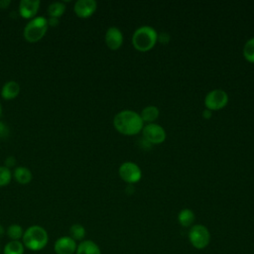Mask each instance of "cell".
I'll use <instances>...</instances> for the list:
<instances>
[{
  "mask_svg": "<svg viewBox=\"0 0 254 254\" xmlns=\"http://www.w3.org/2000/svg\"><path fill=\"white\" fill-rule=\"evenodd\" d=\"M113 126L120 134L133 136L142 131L144 122L139 113L134 110L125 109L114 116Z\"/></svg>",
  "mask_w": 254,
  "mask_h": 254,
  "instance_id": "cell-1",
  "label": "cell"
},
{
  "mask_svg": "<svg viewBox=\"0 0 254 254\" xmlns=\"http://www.w3.org/2000/svg\"><path fill=\"white\" fill-rule=\"evenodd\" d=\"M49 242V234L47 230L40 225H32L28 227L23 234L22 243L25 248L31 251H40L44 249Z\"/></svg>",
  "mask_w": 254,
  "mask_h": 254,
  "instance_id": "cell-2",
  "label": "cell"
},
{
  "mask_svg": "<svg viewBox=\"0 0 254 254\" xmlns=\"http://www.w3.org/2000/svg\"><path fill=\"white\" fill-rule=\"evenodd\" d=\"M158 42L157 31L150 26H142L135 30L132 36L133 47L139 52L152 50Z\"/></svg>",
  "mask_w": 254,
  "mask_h": 254,
  "instance_id": "cell-3",
  "label": "cell"
},
{
  "mask_svg": "<svg viewBox=\"0 0 254 254\" xmlns=\"http://www.w3.org/2000/svg\"><path fill=\"white\" fill-rule=\"evenodd\" d=\"M48 19L43 16H38L31 19L24 28V38L29 43L39 42L47 33Z\"/></svg>",
  "mask_w": 254,
  "mask_h": 254,
  "instance_id": "cell-4",
  "label": "cell"
},
{
  "mask_svg": "<svg viewBox=\"0 0 254 254\" xmlns=\"http://www.w3.org/2000/svg\"><path fill=\"white\" fill-rule=\"evenodd\" d=\"M189 240L195 249H203L210 242V232L202 224H194L189 231Z\"/></svg>",
  "mask_w": 254,
  "mask_h": 254,
  "instance_id": "cell-5",
  "label": "cell"
},
{
  "mask_svg": "<svg viewBox=\"0 0 254 254\" xmlns=\"http://www.w3.org/2000/svg\"><path fill=\"white\" fill-rule=\"evenodd\" d=\"M228 103V94L222 89H213L204 97V105L207 110L214 111L224 108Z\"/></svg>",
  "mask_w": 254,
  "mask_h": 254,
  "instance_id": "cell-6",
  "label": "cell"
},
{
  "mask_svg": "<svg viewBox=\"0 0 254 254\" xmlns=\"http://www.w3.org/2000/svg\"><path fill=\"white\" fill-rule=\"evenodd\" d=\"M144 139L151 144H161L166 140V131L165 129L157 124V123H150L144 125L142 129Z\"/></svg>",
  "mask_w": 254,
  "mask_h": 254,
  "instance_id": "cell-7",
  "label": "cell"
},
{
  "mask_svg": "<svg viewBox=\"0 0 254 254\" xmlns=\"http://www.w3.org/2000/svg\"><path fill=\"white\" fill-rule=\"evenodd\" d=\"M118 173L120 178L128 184L138 183L142 178V171L140 167L133 162H125L121 164Z\"/></svg>",
  "mask_w": 254,
  "mask_h": 254,
  "instance_id": "cell-8",
  "label": "cell"
},
{
  "mask_svg": "<svg viewBox=\"0 0 254 254\" xmlns=\"http://www.w3.org/2000/svg\"><path fill=\"white\" fill-rule=\"evenodd\" d=\"M76 241L70 236H62L58 238L54 244L56 254H73L76 251Z\"/></svg>",
  "mask_w": 254,
  "mask_h": 254,
  "instance_id": "cell-9",
  "label": "cell"
},
{
  "mask_svg": "<svg viewBox=\"0 0 254 254\" xmlns=\"http://www.w3.org/2000/svg\"><path fill=\"white\" fill-rule=\"evenodd\" d=\"M97 3L94 0H77L74 3L73 10L79 18H89L96 11Z\"/></svg>",
  "mask_w": 254,
  "mask_h": 254,
  "instance_id": "cell-10",
  "label": "cell"
},
{
  "mask_svg": "<svg viewBox=\"0 0 254 254\" xmlns=\"http://www.w3.org/2000/svg\"><path fill=\"white\" fill-rule=\"evenodd\" d=\"M105 44L108 49L116 51L121 48L123 44V34L117 27H110L105 33Z\"/></svg>",
  "mask_w": 254,
  "mask_h": 254,
  "instance_id": "cell-11",
  "label": "cell"
},
{
  "mask_svg": "<svg viewBox=\"0 0 254 254\" xmlns=\"http://www.w3.org/2000/svg\"><path fill=\"white\" fill-rule=\"evenodd\" d=\"M41 2L39 0H21L19 13L25 19H33L37 15Z\"/></svg>",
  "mask_w": 254,
  "mask_h": 254,
  "instance_id": "cell-12",
  "label": "cell"
},
{
  "mask_svg": "<svg viewBox=\"0 0 254 254\" xmlns=\"http://www.w3.org/2000/svg\"><path fill=\"white\" fill-rule=\"evenodd\" d=\"M20 93V85L14 80L7 81L1 89V96L5 100H11L16 98Z\"/></svg>",
  "mask_w": 254,
  "mask_h": 254,
  "instance_id": "cell-13",
  "label": "cell"
},
{
  "mask_svg": "<svg viewBox=\"0 0 254 254\" xmlns=\"http://www.w3.org/2000/svg\"><path fill=\"white\" fill-rule=\"evenodd\" d=\"M75 254H101L99 246L92 240H82L76 247Z\"/></svg>",
  "mask_w": 254,
  "mask_h": 254,
  "instance_id": "cell-14",
  "label": "cell"
},
{
  "mask_svg": "<svg viewBox=\"0 0 254 254\" xmlns=\"http://www.w3.org/2000/svg\"><path fill=\"white\" fill-rule=\"evenodd\" d=\"M14 179L17 181V183L21 184V185H27L29 184L32 179H33V175H32V172L26 168V167H23V166H20V167H17L14 172H13V175Z\"/></svg>",
  "mask_w": 254,
  "mask_h": 254,
  "instance_id": "cell-15",
  "label": "cell"
},
{
  "mask_svg": "<svg viewBox=\"0 0 254 254\" xmlns=\"http://www.w3.org/2000/svg\"><path fill=\"white\" fill-rule=\"evenodd\" d=\"M159 114H160V111H159L157 106L149 105V106H146L145 108L142 109V111L140 113V116H141L144 123L150 124V123H155V121L159 117Z\"/></svg>",
  "mask_w": 254,
  "mask_h": 254,
  "instance_id": "cell-16",
  "label": "cell"
},
{
  "mask_svg": "<svg viewBox=\"0 0 254 254\" xmlns=\"http://www.w3.org/2000/svg\"><path fill=\"white\" fill-rule=\"evenodd\" d=\"M194 219H195L194 212L190 208H183L178 214V221L183 227L192 226Z\"/></svg>",
  "mask_w": 254,
  "mask_h": 254,
  "instance_id": "cell-17",
  "label": "cell"
},
{
  "mask_svg": "<svg viewBox=\"0 0 254 254\" xmlns=\"http://www.w3.org/2000/svg\"><path fill=\"white\" fill-rule=\"evenodd\" d=\"M25 246L20 240H10L5 244L3 254H24Z\"/></svg>",
  "mask_w": 254,
  "mask_h": 254,
  "instance_id": "cell-18",
  "label": "cell"
},
{
  "mask_svg": "<svg viewBox=\"0 0 254 254\" xmlns=\"http://www.w3.org/2000/svg\"><path fill=\"white\" fill-rule=\"evenodd\" d=\"M24 231L25 230L23 229V227L21 225H19L17 223H13V224L9 225L8 228L6 229V234L11 240H20L23 237Z\"/></svg>",
  "mask_w": 254,
  "mask_h": 254,
  "instance_id": "cell-19",
  "label": "cell"
},
{
  "mask_svg": "<svg viewBox=\"0 0 254 254\" xmlns=\"http://www.w3.org/2000/svg\"><path fill=\"white\" fill-rule=\"evenodd\" d=\"M74 241H82L85 236V228L79 224L74 223L69 227V235Z\"/></svg>",
  "mask_w": 254,
  "mask_h": 254,
  "instance_id": "cell-20",
  "label": "cell"
},
{
  "mask_svg": "<svg viewBox=\"0 0 254 254\" xmlns=\"http://www.w3.org/2000/svg\"><path fill=\"white\" fill-rule=\"evenodd\" d=\"M65 11V6L62 2H53L49 5L48 7V14L50 17H55L59 18L64 13Z\"/></svg>",
  "mask_w": 254,
  "mask_h": 254,
  "instance_id": "cell-21",
  "label": "cell"
},
{
  "mask_svg": "<svg viewBox=\"0 0 254 254\" xmlns=\"http://www.w3.org/2000/svg\"><path fill=\"white\" fill-rule=\"evenodd\" d=\"M243 56L245 60L251 64H254V38L249 39L243 47Z\"/></svg>",
  "mask_w": 254,
  "mask_h": 254,
  "instance_id": "cell-22",
  "label": "cell"
},
{
  "mask_svg": "<svg viewBox=\"0 0 254 254\" xmlns=\"http://www.w3.org/2000/svg\"><path fill=\"white\" fill-rule=\"evenodd\" d=\"M12 179V173L10 169L5 166H0V187L7 186Z\"/></svg>",
  "mask_w": 254,
  "mask_h": 254,
  "instance_id": "cell-23",
  "label": "cell"
},
{
  "mask_svg": "<svg viewBox=\"0 0 254 254\" xmlns=\"http://www.w3.org/2000/svg\"><path fill=\"white\" fill-rule=\"evenodd\" d=\"M15 164H16L15 158L12 157V156H10V157H7V158H6V160H5V165H4V166L9 169L10 167H13Z\"/></svg>",
  "mask_w": 254,
  "mask_h": 254,
  "instance_id": "cell-24",
  "label": "cell"
},
{
  "mask_svg": "<svg viewBox=\"0 0 254 254\" xmlns=\"http://www.w3.org/2000/svg\"><path fill=\"white\" fill-rule=\"evenodd\" d=\"M8 127L3 122H0V137H5L6 135H8Z\"/></svg>",
  "mask_w": 254,
  "mask_h": 254,
  "instance_id": "cell-25",
  "label": "cell"
},
{
  "mask_svg": "<svg viewBox=\"0 0 254 254\" xmlns=\"http://www.w3.org/2000/svg\"><path fill=\"white\" fill-rule=\"evenodd\" d=\"M60 24V19L59 18H55V17H50L48 19V26L51 27H56Z\"/></svg>",
  "mask_w": 254,
  "mask_h": 254,
  "instance_id": "cell-26",
  "label": "cell"
},
{
  "mask_svg": "<svg viewBox=\"0 0 254 254\" xmlns=\"http://www.w3.org/2000/svg\"><path fill=\"white\" fill-rule=\"evenodd\" d=\"M11 1L10 0H0V8L5 9L10 5Z\"/></svg>",
  "mask_w": 254,
  "mask_h": 254,
  "instance_id": "cell-27",
  "label": "cell"
},
{
  "mask_svg": "<svg viewBox=\"0 0 254 254\" xmlns=\"http://www.w3.org/2000/svg\"><path fill=\"white\" fill-rule=\"evenodd\" d=\"M202 115H203V117H204L205 119H208V118H210V116H211V111H209V110L205 109V110L203 111Z\"/></svg>",
  "mask_w": 254,
  "mask_h": 254,
  "instance_id": "cell-28",
  "label": "cell"
},
{
  "mask_svg": "<svg viewBox=\"0 0 254 254\" xmlns=\"http://www.w3.org/2000/svg\"><path fill=\"white\" fill-rule=\"evenodd\" d=\"M5 232H6V231H5L4 227H3V226L0 224V238H1V237H2L4 234H5Z\"/></svg>",
  "mask_w": 254,
  "mask_h": 254,
  "instance_id": "cell-29",
  "label": "cell"
},
{
  "mask_svg": "<svg viewBox=\"0 0 254 254\" xmlns=\"http://www.w3.org/2000/svg\"><path fill=\"white\" fill-rule=\"evenodd\" d=\"M1 113H2V106H1V103H0V116H1Z\"/></svg>",
  "mask_w": 254,
  "mask_h": 254,
  "instance_id": "cell-30",
  "label": "cell"
},
{
  "mask_svg": "<svg viewBox=\"0 0 254 254\" xmlns=\"http://www.w3.org/2000/svg\"><path fill=\"white\" fill-rule=\"evenodd\" d=\"M0 251H1V246H0Z\"/></svg>",
  "mask_w": 254,
  "mask_h": 254,
  "instance_id": "cell-31",
  "label": "cell"
}]
</instances>
